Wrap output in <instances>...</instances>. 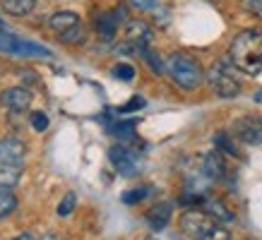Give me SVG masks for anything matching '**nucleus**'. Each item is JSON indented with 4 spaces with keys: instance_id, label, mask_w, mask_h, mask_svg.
Returning <instances> with one entry per match:
<instances>
[{
    "instance_id": "obj_1",
    "label": "nucleus",
    "mask_w": 262,
    "mask_h": 240,
    "mask_svg": "<svg viewBox=\"0 0 262 240\" xmlns=\"http://www.w3.org/2000/svg\"><path fill=\"white\" fill-rule=\"evenodd\" d=\"M231 65L246 75L262 72V29H243L233 36L229 48Z\"/></svg>"
},
{
    "instance_id": "obj_2",
    "label": "nucleus",
    "mask_w": 262,
    "mask_h": 240,
    "mask_svg": "<svg viewBox=\"0 0 262 240\" xmlns=\"http://www.w3.org/2000/svg\"><path fill=\"white\" fill-rule=\"evenodd\" d=\"M166 70L173 84L183 91H195L205 82V72H202L200 63L192 60L190 56H185V53H171L166 60Z\"/></svg>"
},
{
    "instance_id": "obj_3",
    "label": "nucleus",
    "mask_w": 262,
    "mask_h": 240,
    "mask_svg": "<svg viewBox=\"0 0 262 240\" xmlns=\"http://www.w3.org/2000/svg\"><path fill=\"white\" fill-rule=\"evenodd\" d=\"M207 84H209V89H212L219 99H233V96L241 94V84H238V80H236L233 70H231V63H226V60H219V63H214L209 67V72H207Z\"/></svg>"
},
{
    "instance_id": "obj_4",
    "label": "nucleus",
    "mask_w": 262,
    "mask_h": 240,
    "mask_svg": "<svg viewBox=\"0 0 262 240\" xmlns=\"http://www.w3.org/2000/svg\"><path fill=\"white\" fill-rule=\"evenodd\" d=\"M214 219L207 216L202 209H190L181 216V231L190 240H205V235L214 228Z\"/></svg>"
},
{
    "instance_id": "obj_5",
    "label": "nucleus",
    "mask_w": 262,
    "mask_h": 240,
    "mask_svg": "<svg viewBox=\"0 0 262 240\" xmlns=\"http://www.w3.org/2000/svg\"><path fill=\"white\" fill-rule=\"evenodd\" d=\"M233 137L243 144H262V115H243L233 123Z\"/></svg>"
},
{
    "instance_id": "obj_6",
    "label": "nucleus",
    "mask_w": 262,
    "mask_h": 240,
    "mask_svg": "<svg viewBox=\"0 0 262 240\" xmlns=\"http://www.w3.org/2000/svg\"><path fill=\"white\" fill-rule=\"evenodd\" d=\"M108 161L111 166L118 171L120 176H135L137 171V154L133 149H127L123 144H116L108 149Z\"/></svg>"
},
{
    "instance_id": "obj_7",
    "label": "nucleus",
    "mask_w": 262,
    "mask_h": 240,
    "mask_svg": "<svg viewBox=\"0 0 262 240\" xmlns=\"http://www.w3.org/2000/svg\"><path fill=\"white\" fill-rule=\"evenodd\" d=\"M32 91L29 89H22V87H12V89H5L0 94V104L5 106L8 111L12 113H22L32 106Z\"/></svg>"
},
{
    "instance_id": "obj_8",
    "label": "nucleus",
    "mask_w": 262,
    "mask_h": 240,
    "mask_svg": "<svg viewBox=\"0 0 262 240\" xmlns=\"http://www.w3.org/2000/svg\"><path fill=\"white\" fill-rule=\"evenodd\" d=\"M123 19H125V10L123 8L99 15L96 17V32H99V36H101L103 41H111L113 36H116V32H118V24L123 22Z\"/></svg>"
},
{
    "instance_id": "obj_9",
    "label": "nucleus",
    "mask_w": 262,
    "mask_h": 240,
    "mask_svg": "<svg viewBox=\"0 0 262 240\" xmlns=\"http://www.w3.org/2000/svg\"><path fill=\"white\" fill-rule=\"evenodd\" d=\"M125 39H127V43H133L140 51L142 46H149L151 27L147 22H142V19H130L125 24Z\"/></svg>"
},
{
    "instance_id": "obj_10",
    "label": "nucleus",
    "mask_w": 262,
    "mask_h": 240,
    "mask_svg": "<svg viewBox=\"0 0 262 240\" xmlns=\"http://www.w3.org/2000/svg\"><path fill=\"white\" fill-rule=\"evenodd\" d=\"M27 149L19 139H12V137H5L0 139V163H12V166H22V159Z\"/></svg>"
},
{
    "instance_id": "obj_11",
    "label": "nucleus",
    "mask_w": 262,
    "mask_h": 240,
    "mask_svg": "<svg viewBox=\"0 0 262 240\" xmlns=\"http://www.w3.org/2000/svg\"><path fill=\"white\" fill-rule=\"evenodd\" d=\"M202 173L207 180H222L226 176V161L222 152H209L202 156Z\"/></svg>"
},
{
    "instance_id": "obj_12",
    "label": "nucleus",
    "mask_w": 262,
    "mask_h": 240,
    "mask_svg": "<svg viewBox=\"0 0 262 240\" xmlns=\"http://www.w3.org/2000/svg\"><path fill=\"white\" fill-rule=\"evenodd\" d=\"M171 216H173V204H171V202H159V204H154V207L147 211V224H149L154 231H161V228L168 226Z\"/></svg>"
},
{
    "instance_id": "obj_13",
    "label": "nucleus",
    "mask_w": 262,
    "mask_h": 240,
    "mask_svg": "<svg viewBox=\"0 0 262 240\" xmlns=\"http://www.w3.org/2000/svg\"><path fill=\"white\" fill-rule=\"evenodd\" d=\"M202 211H205L207 216H212L216 224H231V221L236 219L233 211H231L222 200H216V197H207V200L202 202Z\"/></svg>"
},
{
    "instance_id": "obj_14",
    "label": "nucleus",
    "mask_w": 262,
    "mask_h": 240,
    "mask_svg": "<svg viewBox=\"0 0 262 240\" xmlns=\"http://www.w3.org/2000/svg\"><path fill=\"white\" fill-rule=\"evenodd\" d=\"M77 24H82L80 15H75V12H56V15L48 19V27L58 34V36H65L68 32H72Z\"/></svg>"
},
{
    "instance_id": "obj_15",
    "label": "nucleus",
    "mask_w": 262,
    "mask_h": 240,
    "mask_svg": "<svg viewBox=\"0 0 262 240\" xmlns=\"http://www.w3.org/2000/svg\"><path fill=\"white\" fill-rule=\"evenodd\" d=\"M22 178V166H12V163H0V187H15Z\"/></svg>"
},
{
    "instance_id": "obj_16",
    "label": "nucleus",
    "mask_w": 262,
    "mask_h": 240,
    "mask_svg": "<svg viewBox=\"0 0 262 240\" xmlns=\"http://www.w3.org/2000/svg\"><path fill=\"white\" fill-rule=\"evenodd\" d=\"M36 8V0H3V10L12 17H24Z\"/></svg>"
},
{
    "instance_id": "obj_17",
    "label": "nucleus",
    "mask_w": 262,
    "mask_h": 240,
    "mask_svg": "<svg viewBox=\"0 0 262 240\" xmlns=\"http://www.w3.org/2000/svg\"><path fill=\"white\" fill-rule=\"evenodd\" d=\"M140 56H142V60L147 63V67H149L151 72H157V75H161V72L166 70V63L161 60V56L154 51L151 46H142L140 48Z\"/></svg>"
},
{
    "instance_id": "obj_18",
    "label": "nucleus",
    "mask_w": 262,
    "mask_h": 240,
    "mask_svg": "<svg viewBox=\"0 0 262 240\" xmlns=\"http://www.w3.org/2000/svg\"><path fill=\"white\" fill-rule=\"evenodd\" d=\"M111 135L123 139V142H133L135 139V123L133 120H118L116 125H111Z\"/></svg>"
},
{
    "instance_id": "obj_19",
    "label": "nucleus",
    "mask_w": 262,
    "mask_h": 240,
    "mask_svg": "<svg viewBox=\"0 0 262 240\" xmlns=\"http://www.w3.org/2000/svg\"><path fill=\"white\" fill-rule=\"evenodd\" d=\"M22 39H17L12 34L0 32V53H12V56H19L22 53Z\"/></svg>"
},
{
    "instance_id": "obj_20",
    "label": "nucleus",
    "mask_w": 262,
    "mask_h": 240,
    "mask_svg": "<svg viewBox=\"0 0 262 240\" xmlns=\"http://www.w3.org/2000/svg\"><path fill=\"white\" fill-rule=\"evenodd\" d=\"M15 209H17V197L10 190L0 187V219L10 216L12 211H15Z\"/></svg>"
},
{
    "instance_id": "obj_21",
    "label": "nucleus",
    "mask_w": 262,
    "mask_h": 240,
    "mask_svg": "<svg viewBox=\"0 0 262 240\" xmlns=\"http://www.w3.org/2000/svg\"><path fill=\"white\" fill-rule=\"evenodd\" d=\"M151 192V187L149 185H142V187H133V190H125L123 192V204H137V202H142L147 195Z\"/></svg>"
},
{
    "instance_id": "obj_22",
    "label": "nucleus",
    "mask_w": 262,
    "mask_h": 240,
    "mask_svg": "<svg viewBox=\"0 0 262 240\" xmlns=\"http://www.w3.org/2000/svg\"><path fill=\"white\" fill-rule=\"evenodd\" d=\"M214 144H216V149L224 154H229V156H236L238 154V149H236V144L231 142V137L226 135V132H219V135L214 137Z\"/></svg>"
},
{
    "instance_id": "obj_23",
    "label": "nucleus",
    "mask_w": 262,
    "mask_h": 240,
    "mask_svg": "<svg viewBox=\"0 0 262 240\" xmlns=\"http://www.w3.org/2000/svg\"><path fill=\"white\" fill-rule=\"evenodd\" d=\"M113 77L120 82H133L135 80V67L130 63H118L116 67H113Z\"/></svg>"
},
{
    "instance_id": "obj_24",
    "label": "nucleus",
    "mask_w": 262,
    "mask_h": 240,
    "mask_svg": "<svg viewBox=\"0 0 262 240\" xmlns=\"http://www.w3.org/2000/svg\"><path fill=\"white\" fill-rule=\"evenodd\" d=\"M75 204H77V195H75V192H68L63 200H60V204H58V216H60V219L70 216L72 209H75Z\"/></svg>"
},
{
    "instance_id": "obj_25",
    "label": "nucleus",
    "mask_w": 262,
    "mask_h": 240,
    "mask_svg": "<svg viewBox=\"0 0 262 240\" xmlns=\"http://www.w3.org/2000/svg\"><path fill=\"white\" fill-rule=\"evenodd\" d=\"M19 56H39V58H51L53 53L43 46H36V43H29V41H24L22 43V53Z\"/></svg>"
},
{
    "instance_id": "obj_26",
    "label": "nucleus",
    "mask_w": 262,
    "mask_h": 240,
    "mask_svg": "<svg viewBox=\"0 0 262 240\" xmlns=\"http://www.w3.org/2000/svg\"><path fill=\"white\" fill-rule=\"evenodd\" d=\"M65 43H82L84 41V24H77L72 32H68L65 36H60Z\"/></svg>"
},
{
    "instance_id": "obj_27",
    "label": "nucleus",
    "mask_w": 262,
    "mask_h": 240,
    "mask_svg": "<svg viewBox=\"0 0 262 240\" xmlns=\"http://www.w3.org/2000/svg\"><path fill=\"white\" fill-rule=\"evenodd\" d=\"M144 106H147V101H144L142 96H133V99H130L127 104L120 106L118 111H120V113H133V111H140V108H144Z\"/></svg>"
},
{
    "instance_id": "obj_28",
    "label": "nucleus",
    "mask_w": 262,
    "mask_h": 240,
    "mask_svg": "<svg viewBox=\"0 0 262 240\" xmlns=\"http://www.w3.org/2000/svg\"><path fill=\"white\" fill-rule=\"evenodd\" d=\"M241 5H243L246 12H250L253 17L262 19V0H241Z\"/></svg>"
},
{
    "instance_id": "obj_29",
    "label": "nucleus",
    "mask_w": 262,
    "mask_h": 240,
    "mask_svg": "<svg viewBox=\"0 0 262 240\" xmlns=\"http://www.w3.org/2000/svg\"><path fill=\"white\" fill-rule=\"evenodd\" d=\"M32 128L36 130V132H43V130H48V115L46 113H32Z\"/></svg>"
},
{
    "instance_id": "obj_30",
    "label": "nucleus",
    "mask_w": 262,
    "mask_h": 240,
    "mask_svg": "<svg viewBox=\"0 0 262 240\" xmlns=\"http://www.w3.org/2000/svg\"><path fill=\"white\" fill-rule=\"evenodd\" d=\"M205 240H231V233L224 228V226H219V224H214V228L207 233L205 235Z\"/></svg>"
},
{
    "instance_id": "obj_31",
    "label": "nucleus",
    "mask_w": 262,
    "mask_h": 240,
    "mask_svg": "<svg viewBox=\"0 0 262 240\" xmlns=\"http://www.w3.org/2000/svg\"><path fill=\"white\" fill-rule=\"evenodd\" d=\"M157 3H159V0H130V5H133V8L144 10V12H147V10H154L157 8Z\"/></svg>"
},
{
    "instance_id": "obj_32",
    "label": "nucleus",
    "mask_w": 262,
    "mask_h": 240,
    "mask_svg": "<svg viewBox=\"0 0 262 240\" xmlns=\"http://www.w3.org/2000/svg\"><path fill=\"white\" fill-rule=\"evenodd\" d=\"M12 240H36V238H32L29 233H19V235H17V238H12Z\"/></svg>"
},
{
    "instance_id": "obj_33",
    "label": "nucleus",
    "mask_w": 262,
    "mask_h": 240,
    "mask_svg": "<svg viewBox=\"0 0 262 240\" xmlns=\"http://www.w3.org/2000/svg\"><path fill=\"white\" fill-rule=\"evenodd\" d=\"M255 101H257V104H262V89L257 91V94H255Z\"/></svg>"
},
{
    "instance_id": "obj_34",
    "label": "nucleus",
    "mask_w": 262,
    "mask_h": 240,
    "mask_svg": "<svg viewBox=\"0 0 262 240\" xmlns=\"http://www.w3.org/2000/svg\"><path fill=\"white\" fill-rule=\"evenodd\" d=\"M43 240H60V238H56L53 233H48V235H46V238H43Z\"/></svg>"
},
{
    "instance_id": "obj_35",
    "label": "nucleus",
    "mask_w": 262,
    "mask_h": 240,
    "mask_svg": "<svg viewBox=\"0 0 262 240\" xmlns=\"http://www.w3.org/2000/svg\"><path fill=\"white\" fill-rule=\"evenodd\" d=\"M0 32H3V22H0Z\"/></svg>"
},
{
    "instance_id": "obj_36",
    "label": "nucleus",
    "mask_w": 262,
    "mask_h": 240,
    "mask_svg": "<svg viewBox=\"0 0 262 240\" xmlns=\"http://www.w3.org/2000/svg\"><path fill=\"white\" fill-rule=\"evenodd\" d=\"M149 240H157V238H149Z\"/></svg>"
}]
</instances>
